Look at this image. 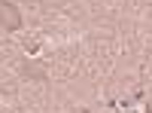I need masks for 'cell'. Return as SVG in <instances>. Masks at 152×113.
Here are the masks:
<instances>
[{
    "mask_svg": "<svg viewBox=\"0 0 152 113\" xmlns=\"http://www.w3.org/2000/svg\"><path fill=\"white\" fill-rule=\"evenodd\" d=\"M0 24L9 28V31H18L21 28V12L12 3H6V0H0Z\"/></svg>",
    "mask_w": 152,
    "mask_h": 113,
    "instance_id": "cell-1",
    "label": "cell"
},
{
    "mask_svg": "<svg viewBox=\"0 0 152 113\" xmlns=\"http://www.w3.org/2000/svg\"><path fill=\"white\" fill-rule=\"evenodd\" d=\"M146 113H152V107H149V110H146Z\"/></svg>",
    "mask_w": 152,
    "mask_h": 113,
    "instance_id": "cell-2",
    "label": "cell"
}]
</instances>
